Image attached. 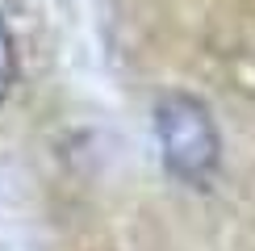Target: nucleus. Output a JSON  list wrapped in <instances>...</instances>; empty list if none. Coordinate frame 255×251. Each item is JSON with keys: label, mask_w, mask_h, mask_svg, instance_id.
Masks as SVG:
<instances>
[{"label": "nucleus", "mask_w": 255, "mask_h": 251, "mask_svg": "<svg viewBox=\"0 0 255 251\" xmlns=\"http://www.w3.org/2000/svg\"><path fill=\"white\" fill-rule=\"evenodd\" d=\"M155 138L163 167L184 184L205 188L218 172L222 159V138L218 126L209 118V109L188 92H167L155 105Z\"/></svg>", "instance_id": "f257e3e1"}, {"label": "nucleus", "mask_w": 255, "mask_h": 251, "mask_svg": "<svg viewBox=\"0 0 255 251\" xmlns=\"http://www.w3.org/2000/svg\"><path fill=\"white\" fill-rule=\"evenodd\" d=\"M13 84H17V50H13V34H8L4 17H0V105L8 101Z\"/></svg>", "instance_id": "f03ea898"}]
</instances>
